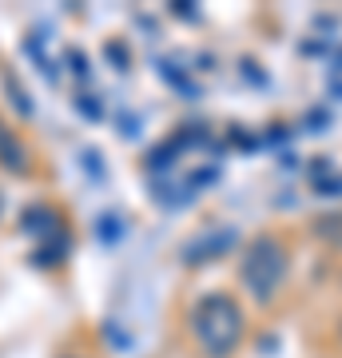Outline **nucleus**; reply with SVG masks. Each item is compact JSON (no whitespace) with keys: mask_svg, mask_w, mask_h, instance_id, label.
Listing matches in <instances>:
<instances>
[{"mask_svg":"<svg viewBox=\"0 0 342 358\" xmlns=\"http://www.w3.org/2000/svg\"><path fill=\"white\" fill-rule=\"evenodd\" d=\"M0 167H8L13 176H24V171H28V148H24V140H20L4 120H0Z\"/></svg>","mask_w":342,"mask_h":358,"instance_id":"obj_4","label":"nucleus"},{"mask_svg":"<svg viewBox=\"0 0 342 358\" xmlns=\"http://www.w3.org/2000/svg\"><path fill=\"white\" fill-rule=\"evenodd\" d=\"M20 227H24L28 235H36V239H40V251L32 255V263H40V267H52V263H60V255L68 251V235L60 231L64 223H60V215H56L48 203L28 207L24 219H20Z\"/></svg>","mask_w":342,"mask_h":358,"instance_id":"obj_3","label":"nucleus"},{"mask_svg":"<svg viewBox=\"0 0 342 358\" xmlns=\"http://www.w3.org/2000/svg\"><path fill=\"white\" fill-rule=\"evenodd\" d=\"M231 243H235V231H211V235H203L199 243L187 247V259L191 263H207L211 251H223V247H231Z\"/></svg>","mask_w":342,"mask_h":358,"instance_id":"obj_5","label":"nucleus"},{"mask_svg":"<svg viewBox=\"0 0 342 358\" xmlns=\"http://www.w3.org/2000/svg\"><path fill=\"white\" fill-rule=\"evenodd\" d=\"M191 331L211 358H227L243 338V310L227 294H203L191 310Z\"/></svg>","mask_w":342,"mask_h":358,"instance_id":"obj_1","label":"nucleus"},{"mask_svg":"<svg viewBox=\"0 0 342 358\" xmlns=\"http://www.w3.org/2000/svg\"><path fill=\"white\" fill-rule=\"evenodd\" d=\"M287 275V251L279 247V239H259L251 243L247 259H243V282L255 299H271L275 287Z\"/></svg>","mask_w":342,"mask_h":358,"instance_id":"obj_2","label":"nucleus"},{"mask_svg":"<svg viewBox=\"0 0 342 358\" xmlns=\"http://www.w3.org/2000/svg\"><path fill=\"white\" fill-rule=\"evenodd\" d=\"M4 88H8V96H13V108L20 115H32V103H28V96H24V88H20V80L13 76V72H4Z\"/></svg>","mask_w":342,"mask_h":358,"instance_id":"obj_6","label":"nucleus"}]
</instances>
